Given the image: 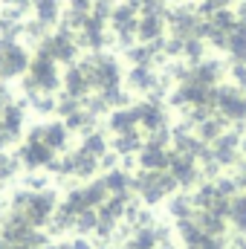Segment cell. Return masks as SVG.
Here are the masks:
<instances>
[{
	"instance_id": "obj_7",
	"label": "cell",
	"mask_w": 246,
	"mask_h": 249,
	"mask_svg": "<svg viewBox=\"0 0 246 249\" xmlns=\"http://www.w3.org/2000/svg\"><path fill=\"white\" fill-rule=\"evenodd\" d=\"M18 160H20V165L29 168V171H50V165L58 160V154H55L47 142H41L38 136L26 133V139H23L20 148H18Z\"/></svg>"
},
{
	"instance_id": "obj_16",
	"label": "cell",
	"mask_w": 246,
	"mask_h": 249,
	"mask_svg": "<svg viewBox=\"0 0 246 249\" xmlns=\"http://www.w3.org/2000/svg\"><path fill=\"white\" fill-rule=\"evenodd\" d=\"M136 165L142 168V171H168V162H171V151L168 148H159V145H151V142H145L142 145V151L136 154Z\"/></svg>"
},
{
	"instance_id": "obj_9",
	"label": "cell",
	"mask_w": 246,
	"mask_h": 249,
	"mask_svg": "<svg viewBox=\"0 0 246 249\" xmlns=\"http://www.w3.org/2000/svg\"><path fill=\"white\" fill-rule=\"evenodd\" d=\"M214 110H217L226 122H238V119L246 116V96L238 87H217Z\"/></svg>"
},
{
	"instance_id": "obj_13",
	"label": "cell",
	"mask_w": 246,
	"mask_h": 249,
	"mask_svg": "<svg viewBox=\"0 0 246 249\" xmlns=\"http://www.w3.org/2000/svg\"><path fill=\"white\" fill-rule=\"evenodd\" d=\"M133 113H136V119L139 124L151 133V130H159V127H168L171 119H168V110H165V105H157V102H136L133 105Z\"/></svg>"
},
{
	"instance_id": "obj_21",
	"label": "cell",
	"mask_w": 246,
	"mask_h": 249,
	"mask_svg": "<svg viewBox=\"0 0 246 249\" xmlns=\"http://www.w3.org/2000/svg\"><path fill=\"white\" fill-rule=\"evenodd\" d=\"M142 145H145L142 133H139V130H127V133H119V136L110 142V151H116L124 160V157H136V154L142 151Z\"/></svg>"
},
{
	"instance_id": "obj_11",
	"label": "cell",
	"mask_w": 246,
	"mask_h": 249,
	"mask_svg": "<svg viewBox=\"0 0 246 249\" xmlns=\"http://www.w3.org/2000/svg\"><path fill=\"white\" fill-rule=\"evenodd\" d=\"M29 133H32V136H38L41 142H47L55 154H64V151H67V145H70V127L64 124V119L41 122V124H35Z\"/></svg>"
},
{
	"instance_id": "obj_19",
	"label": "cell",
	"mask_w": 246,
	"mask_h": 249,
	"mask_svg": "<svg viewBox=\"0 0 246 249\" xmlns=\"http://www.w3.org/2000/svg\"><path fill=\"white\" fill-rule=\"evenodd\" d=\"M32 12H35V20L50 29V26H58L61 23L64 3L61 0H32Z\"/></svg>"
},
{
	"instance_id": "obj_30",
	"label": "cell",
	"mask_w": 246,
	"mask_h": 249,
	"mask_svg": "<svg viewBox=\"0 0 246 249\" xmlns=\"http://www.w3.org/2000/svg\"><path fill=\"white\" fill-rule=\"evenodd\" d=\"M23 188H29V191H44V188H50V177L41 174V171H32V174L23 177Z\"/></svg>"
},
{
	"instance_id": "obj_18",
	"label": "cell",
	"mask_w": 246,
	"mask_h": 249,
	"mask_svg": "<svg viewBox=\"0 0 246 249\" xmlns=\"http://www.w3.org/2000/svg\"><path fill=\"white\" fill-rule=\"evenodd\" d=\"M165 15H139L136 20V41L139 44H154L165 32Z\"/></svg>"
},
{
	"instance_id": "obj_35",
	"label": "cell",
	"mask_w": 246,
	"mask_h": 249,
	"mask_svg": "<svg viewBox=\"0 0 246 249\" xmlns=\"http://www.w3.org/2000/svg\"><path fill=\"white\" fill-rule=\"evenodd\" d=\"M165 3H174V6H177V3H180V0H165Z\"/></svg>"
},
{
	"instance_id": "obj_8",
	"label": "cell",
	"mask_w": 246,
	"mask_h": 249,
	"mask_svg": "<svg viewBox=\"0 0 246 249\" xmlns=\"http://www.w3.org/2000/svg\"><path fill=\"white\" fill-rule=\"evenodd\" d=\"M61 87H64V93H67V96H72V99H81V102H84V96H90V93H93L90 61H87V58H81V61L67 64V70L61 72Z\"/></svg>"
},
{
	"instance_id": "obj_27",
	"label": "cell",
	"mask_w": 246,
	"mask_h": 249,
	"mask_svg": "<svg viewBox=\"0 0 246 249\" xmlns=\"http://www.w3.org/2000/svg\"><path fill=\"white\" fill-rule=\"evenodd\" d=\"M226 217L232 220V226H235L238 232H244L246 235V197H232V200H229V212H226Z\"/></svg>"
},
{
	"instance_id": "obj_36",
	"label": "cell",
	"mask_w": 246,
	"mask_h": 249,
	"mask_svg": "<svg viewBox=\"0 0 246 249\" xmlns=\"http://www.w3.org/2000/svg\"><path fill=\"white\" fill-rule=\"evenodd\" d=\"M15 249H35V247H15Z\"/></svg>"
},
{
	"instance_id": "obj_4",
	"label": "cell",
	"mask_w": 246,
	"mask_h": 249,
	"mask_svg": "<svg viewBox=\"0 0 246 249\" xmlns=\"http://www.w3.org/2000/svg\"><path fill=\"white\" fill-rule=\"evenodd\" d=\"M90 61V78H93V90H110V87H122V61L116 55L107 53H93L87 55Z\"/></svg>"
},
{
	"instance_id": "obj_1",
	"label": "cell",
	"mask_w": 246,
	"mask_h": 249,
	"mask_svg": "<svg viewBox=\"0 0 246 249\" xmlns=\"http://www.w3.org/2000/svg\"><path fill=\"white\" fill-rule=\"evenodd\" d=\"M61 197L55 188H44V191H29V188H18L9 200V212L18 214L20 220H26L29 226L41 229L50 223V217L55 214Z\"/></svg>"
},
{
	"instance_id": "obj_38",
	"label": "cell",
	"mask_w": 246,
	"mask_h": 249,
	"mask_svg": "<svg viewBox=\"0 0 246 249\" xmlns=\"http://www.w3.org/2000/svg\"><path fill=\"white\" fill-rule=\"evenodd\" d=\"M244 3H246V0H244Z\"/></svg>"
},
{
	"instance_id": "obj_37",
	"label": "cell",
	"mask_w": 246,
	"mask_h": 249,
	"mask_svg": "<svg viewBox=\"0 0 246 249\" xmlns=\"http://www.w3.org/2000/svg\"><path fill=\"white\" fill-rule=\"evenodd\" d=\"M0 212H3V197H0Z\"/></svg>"
},
{
	"instance_id": "obj_5",
	"label": "cell",
	"mask_w": 246,
	"mask_h": 249,
	"mask_svg": "<svg viewBox=\"0 0 246 249\" xmlns=\"http://www.w3.org/2000/svg\"><path fill=\"white\" fill-rule=\"evenodd\" d=\"M29 70V53L18 38H0V81L23 78Z\"/></svg>"
},
{
	"instance_id": "obj_28",
	"label": "cell",
	"mask_w": 246,
	"mask_h": 249,
	"mask_svg": "<svg viewBox=\"0 0 246 249\" xmlns=\"http://www.w3.org/2000/svg\"><path fill=\"white\" fill-rule=\"evenodd\" d=\"M96 226H99L96 209H84V212L75 214V232L78 235H90V232H96Z\"/></svg>"
},
{
	"instance_id": "obj_2",
	"label": "cell",
	"mask_w": 246,
	"mask_h": 249,
	"mask_svg": "<svg viewBox=\"0 0 246 249\" xmlns=\"http://www.w3.org/2000/svg\"><path fill=\"white\" fill-rule=\"evenodd\" d=\"M58 90H61V70H58V64L38 53V55L29 61L26 75L20 78V93H23V99L32 96V93H58Z\"/></svg>"
},
{
	"instance_id": "obj_3",
	"label": "cell",
	"mask_w": 246,
	"mask_h": 249,
	"mask_svg": "<svg viewBox=\"0 0 246 249\" xmlns=\"http://www.w3.org/2000/svg\"><path fill=\"white\" fill-rule=\"evenodd\" d=\"M180 186L168 171H136L133 174V194L145 203V206H157L162 200H168L171 194H177Z\"/></svg>"
},
{
	"instance_id": "obj_14",
	"label": "cell",
	"mask_w": 246,
	"mask_h": 249,
	"mask_svg": "<svg viewBox=\"0 0 246 249\" xmlns=\"http://www.w3.org/2000/svg\"><path fill=\"white\" fill-rule=\"evenodd\" d=\"M124 81H127V90H130V93H145V96H148V93L157 87L159 72H157L151 64H136V67L127 70Z\"/></svg>"
},
{
	"instance_id": "obj_26",
	"label": "cell",
	"mask_w": 246,
	"mask_h": 249,
	"mask_svg": "<svg viewBox=\"0 0 246 249\" xmlns=\"http://www.w3.org/2000/svg\"><path fill=\"white\" fill-rule=\"evenodd\" d=\"M20 160L18 154H9V151H0V186L3 183H12L18 174H20Z\"/></svg>"
},
{
	"instance_id": "obj_32",
	"label": "cell",
	"mask_w": 246,
	"mask_h": 249,
	"mask_svg": "<svg viewBox=\"0 0 246 249\" xmlns=\"http://www.w3.org/2000/svg\"><path fill=\"white\" fill-rule=\"evenodd\" d=\"M67 249H96V247H93V241L87 235H78V238L67 241Z\"/></svg>"
},
{
	"instance_id": "obj_31",
	"label": "cell",
	"mask_w": 246,
	"mask_h": 249,
	"mask_svg": "<svg viewBox=\"0 0 246 249\" xmlns=\"http://www.w3.org/2000/svg\"><path fill=\"white\" fill-rule=\"evenodd\" d=\"M67 9L78 12V15H90L93 12V0H67Z\"/></svg>"
},
{
	"instance_id": "obj_15",
	"label": "cell",
	"mask_w": 246,
	"mask_h": 249,
	"mask_svg": "<svg viewBox=\"0 0 246 249\" xmlns=\"http://www.w3.org/2000/svg\"><path fill=\"white\" fill-rule=\"evenodd\" d=\"M209 148H211V157L220 162V168L223 165H232L241 157V139H238V133H229V130H223Z\"/></svg>"
},
{
	"instance_id": "obj_34",
	"label": "cell",
	"mask_w": 246,
	"mask_h": 249,
	"mask_svg": "<svg viewBox=\"0 0 246 249\" xmlns=\"http://www.w3.org/2000/svg\"><path fill=\"white\" fill-rule=\"evenodd\" d=\"M0 249H15V247H12V244H6V241L0 238Z\"/></svg>"
},
{
	"instance_id": "obj_10",
	"label": "cell",
	"mask_w": 246,
	"mask_h": 249,
	"mask_svg": "<svg viewBox=\"0 0 246 249\" xmlns=\"http://www.w3.org/2000/svg\"><path fill=\"white\" fill-rule=\"evenodd\" d=\"M168 174L177 180V186L183 188V191H188V188H194L200 183V165H197V160L185 157V154H177V151H171Z\"/></svg>"
},
{
	"instance_id": "obj_12",
	"label": "cell",
	"mask_w": 246,
	"mask_h": 249,
	"mask_svg": "<svg viewBox=\"0 0 246 249\" xmlns=\"http://www.w3.org/2000/svg\"><path fill=\"white\" fill-rule=\"evenodd\" d=\"M23 127H26V105L23 102H9L3 110H0V130L18 142L23 136Z\"/></svg>"
},
{
	"instance_id": "obj_33",
	"label": "cell",
	"mask_w": 246,
	"mask_h": 249,
	"mask_svg": "<svg viewBox=\"0 0 246 249\" xmlns=\"http://www.w3.org/2000/svg\"><path fill=\"white\" fill-rule=\"evenodd\" d=\"M0 6H18V9H29L32 0H0Z\"/></svg>"
},
{
	"instance_id": "obj_22",
	"label": "cell",
	"mask_w": 246,
	"mask_h": 249,
	"mask_svg": "<svg viewBox=\"0 0 246 249\" xmlns=\"http://www.w3.org/2000/svg\"><path fill=\"white\" fill-rule=\"evenodd\" d=\"M226 124H229V122H226V119H223L220 113H209V116H206L203 122L194 127V133H197V136H200V139H203L206 145H211V142H214V139H217V136H220V133L226 130Z\"/></svg>"
},
{
	"instance_id": "obj_23",
	"label": "cell",
	"mask_w": 246,
	"mask_h": 249,
	"mask_svg": "<svg viewBox=\"0 0 246 249\" xmlns=\"http://www.w3.org/2000/svg\"><path fill=\"white\" fill-rule=\"evenodd\" d=\"M23 105H26V110L38 113V116H50L58 110V96L55 93H32L23 99Z\"/></svg>"
},
{
	"instance_id": "obj_24",
	"label": "cell",
	"mask_w": 246,
	"mask_h": 249,
	"mask_svg": "<svg viewBox=\"0 0 246 249\" xmlns=\"http://www.w3.org/2000/svg\"><path fill=\"white\" fill-rule=\"evenodd\" d=\"M194 200H191V194H185V191H177V194H171L168 197V214L174 217V220H185V217H194Z\"/></svg>"
},
{
	"instance_id": "obj_20",
	"label": "cell",
	"mask_w": 246,
	"mask_h": 249,
	"mask_svg": "<svg viewBox=\"0 0 246 249\" xmlns=\"http://www.w3.org/2000/svg\"><path fill=\"white\" fill-rule=\"evenodd\" d=\"M136 113H133V105L130 107H113L110 113H107V127L119 136V133H127V130H136Z\"/></svg>"
},
{
	"instance_id": "obj_29",
	"label": "cell",
	"mask_w": 246,
	"mask_h": 249,
	"mask_svg": "<svg viewBox=\"0 0 246 249\" xmlns=\"http://www.w3.org/2000/svg\"><path fill=\"white\" fill-rule=\"evenodd\" d=\"M20 35H23V38H26L29 44H35V47H38V44H41V41H44V38L50 35V29H47L44 23H38V20L32 18V20H23V32H20Z\"/></svg>"
},
{
	"instance_id": "obj_6",
	"label": "cell",
	"mask_w": 246,
	"mask_h": 249,
	"mask_svg": "<svg viewBox=\"0 0 246 249\" xmlns=\"http://www.w3.org/2000/svg\"><path fill=\"white\" fill-rule=\"evenodd\" d=\"M38 53H41V55H47V58H53L55 64H72V61H78L81 47H78L75 32L58 29V32L47 35V38L38 44Z\"/></svg>"
},
{
	"instance_id": "obj_17",
	"label": "cell",
	"mask_w": 246,
	"mask_h": 249,
	"mask_svg": "<svg viewBox=\"0 0 246 249\" xmlns=\"http://www.w3.org/2000/svg\"><path fill=\"white\" fill-rule=\"evenodd\" d=\"M223 75H226V67L220 61H214V58H203V61H197L191 67V81H197V84H206V87H220V81H223Z\"/></svg>"
},
{
	"instance_id": "obj_25",
	"label": "cell",
	"mask_w": 246,
	"mask_h": 249,
	"mask_svg": "<svg viewBox=\"0 0 246 249\" xmlns=\"http://www.w3.org/2000/svg\"><path fill=\"white\" fill-rule=\"evenodd\" d=\"M84 154H90V157H96V160H102L107 151H110V142H107V136L102 133V130H93V133H87L84 139H81V145H78Z\"/></svg>"
}]
</instances>
